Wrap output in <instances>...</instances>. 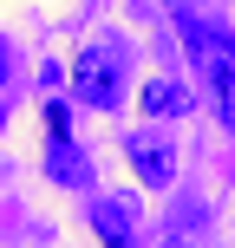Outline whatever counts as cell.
<instances>
[{
    "label": "cell",
    "instance_id": "cell-8",
    "mask_svg": "<svg viewBox=\"0 0 235 248\" xmlns=\"http://www.w3.org/2000/svg\"><path fill=\"white\" fill-rule=\"evenodd\" d=\"M0 92H13V39H0Z\"/></svg>",
    "mask_w": 235,
    "mask_h": 248
},
{
    "label": "cell",
    "instance_id": "cell-2",
    "mask_svg": "<svg viewBox=\"0 0 235 248\" xmlns=\"http://www.w3.org/2000/svg\"><path fill=\"white\" fill-rule=\"evenodd\" d=\"M72 98L92 105V111H118L124 105V72H118V59L105 46H85L72 59Z\"/></svg>",
    "mask_w": 235,
    "mask_h": 248
},
{
    "label": "cell",
    "instance_id": "cell-7",
    "mask_svg": "<svg viewBox=\"0 0 235 248\" xmlns=\"http://www.w3.org/2000/svg\"><path fill=\"white\" fill-rule=\"evenodd\" d=\"M46 137H52V144H59V137H72V118H65V105H59V98L46 105Z\"/></svg>",
    "mask_w": 235,
    "mask_h": 248
},
{
    "label": "cell",
    "instance_id": "cell-5",
    "mask_svg": "<svg viewBox=\"0 0 235 248\" xmlns=\"http://www.w3.org/2000/svg\"><path fill=\"white\" fill-rule=\"evenodd\" d=\"M46 176H52L59 189H85V157L72 150V137H59V144L46 150Z\"/></svg>",
    "mask_w": 235,
    "mask_h": 248
},
{
    "label": "cell",
    "instance_id": "cell-1",
    "mask_svg": "<svg viewBox=\"0 0 235 248\" xmlns=\"http://www.w3.org/2000/svg\"><path fill=\"white\" fill-rule=\"evenodd\" d=\"M183 46H189V59H196L203 85H209L216 118L235 131V46L216 33V26H203V20H183Z\"/></svg>",
    "mask_w": 235,
    "mask_h": 248
},
{
    "label": "cell",
    "instance_id": "cell-3",
    "mask_svg": "<svg viewBox=\"0 0 235 248\" xmlns=\"http://www.w3.org/2000/svg\"><path fill=\"white\" fill-rule=\"evenodd\" d=\"M124 157H131V170H137L144 189H170V176H176V144H170L163 131H131V137H124Z\"/></svg>",
    "mask_w": 235,
    "mask_h": 248
},
{
    "label": "cell",
    "instance_id": "cell-9",
    "mask_svg": "<svg viewBox=\"0 0 235 248\" xmlns=\"http://www.w3.org/2000/svg\"><path fill=\"white\" fill-rule=\"evenodd\" d=\"M0 124H7V92H0Z\"/></svg>",
    "mask_w": 235,
    "mask_h": 248
},
{
    "label": "cell",
    "instance_id": "cell-6",
    "mask_svg": "<svg viewBox=\"0 0 235 248\" xmlns=\"http://www.w3.org/2000/svg\"><path fill=\"white\" fill-rule=\"evenodd\" d=\"M163 111H189V92L183 85H176V78H150V85H144V118H163Z\"/></svg>",
    "mask_w": 235,
    "mask_h": 248
},
{
    "label": "cell",
    "instance_id": "cell-10",
    "mask_svg": "<svg viewBox=\"0 0 235 248\" xmlns=\"http://www.w3.org/2000/svg\"><path fill=\"white\" fill-rule=\"evenodd\" d=\"M163 248H170V242H163Z\"/></svg>",
    "mask_w": 235,
    "mask_h": 248
},
{
    "label": "cell",
    "instance_id": "cell-4",
    "mask_svg": "<svg viewBox=\"0 0 235 248\" xmlns=\"http://www.w3.org/2000/svg\"><path fill=\"white\" fill-rule=\"evenodd\" d=\"M92 229H98V242L105 248H131L137 235V202H124V196H105V202H92Z\"/></svg>",
    "mask_w": 235,
    "mask_h": 248
}]
</instances>
